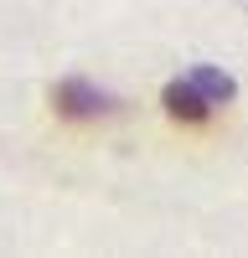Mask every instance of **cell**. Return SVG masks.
Returning <instances> with one entry per match:
<instances>
[{"instance_id":"2","label":"cell","mask_w":248,"mask_h":258,"mask_svg":"<svg viewBox=\"0 0 248 258\" xmlns=\"http://www.w3.org/2000/svg\"><path fill=\"white\" fill-rule=\"evenodd\" d=\"M160 103H165V114H171V119H181V124H207V119H212V98H207V93L197 88L192 78L165 83Z\"/></svg>"},{"instance_id":"1","label":"cell","mask_w":248,"mask_h":258,"mask_svg":"<svg viewBox=\"0 0 248 258\" xmlns=\"http://www.w3.org/2000/svg\"><path fill=\"white\" fill-rule=\"evenodd\" d=\"M52 109L62 114V119H103V114H119V98L114 93H103L98 83H88V78H62L57 88H52Z\"/></svg>"},{"instance_id":"3","label":"cell","mask_w":248,"mask_h":258,"mask_svg":"<svg viewBox=\"0 0 248 258\" xmlns=\"http://www.w3.org/2000/svg\"><path fill=\"white\" fill-rule=\"evenodd\" d=\"M186 78H192V83H197V88L212 98V103H227V98H233V78H227L222 68H192Z\"/></svg>"}]
</instances>
